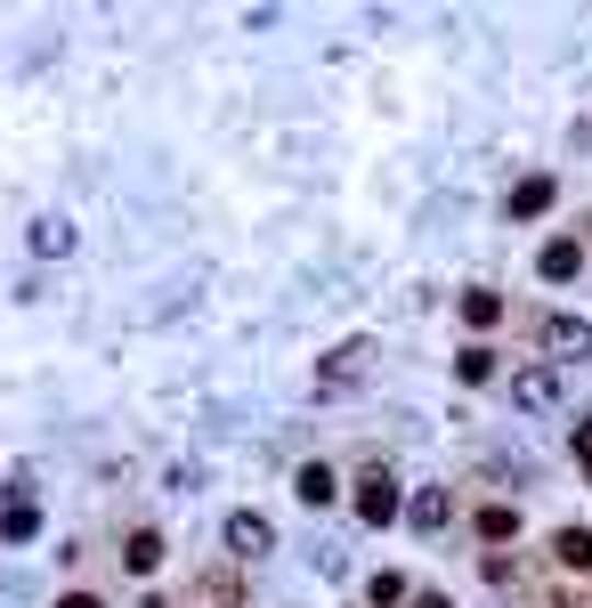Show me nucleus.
Listing matches in <instances>:
<instances>
[{
  "instance_id": "obj_1",
  "label": "nucleus",
  "mask_w": 592,
  "mask_h": 608,
  "mask_svg": "<svg viewBox=\"0 0 592 608\" xmlns=\"http://www.w3.org/2000/svg\"><path fill=\"white\" fill-rule=\"evenodd\" d=\"M398 511H406V495H398V478H390V471H382V463H374V471H365V478H357V519H365V528H390V519H398Z\"/></svg>"
},
{
  "instance_id": "obj_2",
  "label": "nucleus",
  "mask_w": 592,
  "mask_h": 608,
  "mask_svg": "<svg viewBox=\"0 0 592 608\" xmlns=\"http://www.w3.org/2000/svg\"><path fill=\"white\" fill-rule=\"evenodd\" d=\"M512 406L520 414H553L560 406V365H520L512 373Z\"/></svg>"
},
{
  "instance_id": "obj_3",
  "label": "nucleus",
  "mask_w": 592,
  "mask_h": 608,
  "mask_svg": "<svg viewBox=\"0 0 592 608\" xmlns=\"http://www.w3.org/2000/svg\"><path fill=\"white\" fill-rule=\"evenodd\" d=\"M365 365H374V341H341L333 358L317 365V390L333 397V390H350V382H365Z\"/></svg>"
},
{
  "instance_id": "obj_4",
  "label": "nucleus",
  "mask_w": 592,
  "mask_h": 608,
  "mask_svg": "<svg viewBox=\"0 0 592 608\" xmlns=\"http://www.w3.org/2000/svg\"><path fill=\"white\" fill-rule=\"evenodd\" d=\"M228 552L236 560H260V552H276V528L260 511H228Z\"/></svg>"
},
{
  "instance_id": "obj_5",
  "label": "nucleus",
  "mask_w": 592,
  "mask_h": 608,
  "mask_svg": "<svg viewBox=\"0 0 592 608\" xmlns=\"http://www.w3.org/2000/svg\"><path fill=\"white\" fill-rule=\"evenodd\" d=\"M544 349H553V365H577V358H592V325L584 317H553L544 325Z\"/></svg>"
},
{
  "instance_id": "obj_6",
  "label": "nucleus",
  "mask_w": 592,
  "mask_h": 608,
  "mask_svg": "<svg viewBox=\"0 0 592 608\" xmlns=\"http://www.w3.org/2000/svg\"><path fill=\"white\" fill-rule=\"evenodd\" d=\"M406 519H414V528H422V536H439V528H446V519H455V495H446V487H422L414 503H406Z\"/></svg>"
},
{
  "instance_id": "obj_7",
  "label": "nucleus",
  "mask_w": 592,
  "mask_h": 608,
  "mask_svg": "<svg viewBox=\"0 0 592 608\" xmlns=\"http://www.w3.org/2000/svg\"><path fill=\"white\" fill-rule=\"evenodd\" d=\"M544 284H568V277H577V268H584V244L577 236H553V244H544Z\"/></svg>"
},
{
  "instance_id": "obj_8",
  "label": "nucleus",
  "mask_w": 592,
  "mask_h": 608,
  "mask_svg": "<svg viewBox=\"0 0 592 608\" xmlns=\"http://www.w3.org/2000/svg\"><path fill=\"white\" fill-rule=\"evenodd\" d=\"M553 195H560V187L544 179V171L520 179V187H512V219H544V212H553Z\"/></svg>"
},
{
  "instance_id": "obj_9",
  "label": "nucleus",
  "mask_w": 592,
  "mask_h": 608,
  "mask_svg": "<svg viewBox=\"0 0 592 608\" xmlns=\"http://www.w3.org/2000/svg\"><path fill=\"white\" fill-rule=\"evenodd\" d=\"M293 495H300V503H309V511H325V503H333V495H341V478H333V471H325V463H300V478H293Z\"/></svg>"
},
{
  "instance_id": "obj_10",
  "label": "nucleus",
  "mask_w": 592,
  "mask_h": 608,
  "mask_svg": "<svg viewBox=\"0 0 592 608\" xmlns=\"http://www.w3.org/2000/svg\"><path fill=\"white\" fill-rule=\"evenodd\" d=\"M122 560H130V576H155V568H162V536H155V528H138L130 543H122Z\"/></svg>"
},
{
  "instance_id": "obj_11",
  "label": "nucleus",
  "mask_w": 592,
  "mask_h": 608,
  "mask_svg": "<svg viewBox=\"0 0 592 608\" xmlns=\"http://www.w3.org/2000/svg\"><path fill=\"white\" fill-rule=\"evenodd\" d=\"M553 560H560V568H592V528H560L553 536Z\"/></svg>"
},
{
  "instance_id": "obj_12",
  "label": "nucleus",
  "mask_w": 592,
  "mask_h": 608,
  "mask_svg": "<svg viewBox=\"0 0 592 608\" xmlns=\"http://www.w3.org/2000/svg\"><path fill=\"white\" fill-rule=\"evenodd\" d=\"M463 325H471V333L503 325V292H463Z\"/></svg>"
},
{
  "instance_id": "obj_13",
  "label": "nucleus",
  "mask_w": 592,
  "mask_h": 608,
  "mask_svg": "<svg viewBox=\"0 0 592 608\" xmlns=\"http://www.w3.org/2000/svg\"><path fill=\"white\" fill-rule=\"evenodd\" d=\"M33 251H41V260H66V251H73V227H66V219H41V227H33Z\"/></svg>"
},
{
  "instance_id": "obj_14",
  "label": "nucleus",
  "mask_w": 592,
  "mask_h": 608,
  "mask_svg": "<svg viewBox=\"0 0 592 608\" xmlns=\"http://www.w3.org/2000/svg\"><path fill=\"white\" fill-rule=\"evenodd\" d=\"M479 536H487V543H512V536H520V511H512V503H487V511H479Z\"/></svg>"
},
{
  "instance_id": "obj_15",
  "label": "nucleus",
  "mask_w": 592,
  "mask_h": 608,
  "mask_svg": "<svg viewBox=\"0 0 592 608\" xmlns=\"http://www.w3.org/2000/svg\"><path fill=\"white\" fill-rule=\"evenodd\" d=\"M0 536H9V543H25V536H41V511H33L25 495H16L9 511H0Z\"/></svg>"
},
{
  "instance_id": "obj_16",
  "label": "nucleus",
  "mask_w": 592,
  "mask_h": 608,
  "mask_svg": "<svg viewBox=\"0 0 592 608\" xmlns=\"http://www.w3.org/2000/svg\"><path fill=\"white\" fill-rule=\"evenodd\" d=\"M455 373H463V382H496V349H487V341H471V349H463V358H455Z\"/></svg>"
},
{
  "instance_id": "obj_17",
  "label": "nucleus",
  "mask_w": 592,
  "mask_h": 608,
  "mask_svg": "<svg viewBox=\"0 0 592 608\" xmlns=\"http://www.w3.org/2000/svg\"><path fill=\"white\" fill-rule=\"evenodd\" d=\"M365 600H374V608H398V600H414V593H406V576H390V568H382L374 584H365Z\"/></svg>"
},
{
  "instance_id": "obj_18",
  "label": "nucleus",
  "mask_w": 592,
  "mask_h": 608,
  "mask_svg": "<svg viewBox=\"0 0 592 608\" xmlns=\"http://www.w3.org/2000/svg\"><path fill=\"white\" fill-rule=\"evenodd\" d=\"M203 600H212V608H236L243 593H236V576H212V584H203Z\"/></svg>"
},
{
  "instance_id": "obj_19",
  "label": "nucleus",
  "mask_w": 592,
  "mask_h": 608,
  "mask_svg": "<svg viewBox=\"0 0 592 608\" xmlns=\"http://www.w3.org/2000/svg\"><path fill=\"white\" fill-rule=\"evenodd\" d=\"M577 463H584V471H592V423H584V430H577Z\"/></svg>"
},
{
  "instance_id": "obj_20",
  "label": "nucleus",
  "mask_w": 592,
  "mask_h": 608,
  "mask_svg": "<svg viewBox=\"0 0 592 608\" xmlns=\"http://www.w3.org/2000/svg\"><path fill=\"white\" fill-rule=\"evenodd\" d=\"M57 608H106V600H98V593H66V600H57Z\"/></svg>"
},
{
  "instance_id": "obj_21",
  "label": "nucleus",
  "mask_w": 592,
  "mask_h": 608,
  "mask_svg": "<svg viewBox=\"0 0 592 608\" xmlns=\"http://www.w3.org/2000/svg\"><path fill=\"white\" fill-rule=\"evenodd\" d=\"M414 608H446V593H414Z\"/></svg>"
}]
</instances>
